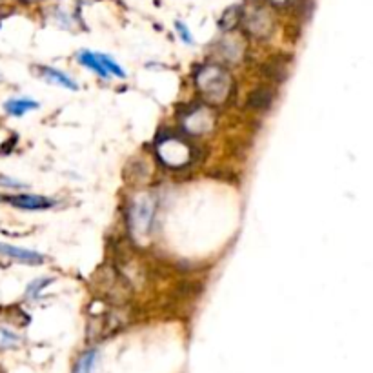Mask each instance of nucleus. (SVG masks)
Here are the masks:
<instances>
[{
	"label": "nucleus",
	"mask_w": 373,
	"mask_h": 373,
	"mask_svg": "<svg viewBox=\"0 0 373 373\" xmlns=\"http://www.w3.org/2000/svg\"><path fill=\"white\" fill-rule=\"evenodd\" d=\"M246 30L255 37H268L273 30V19L264 8H257L244 17Z\"/></svg>",
	"instance_id": "obj_4"
},
{
	"label": "nucleus",
	"mask_w": 373,
	"mask_h": 373,
	"mask_svg": "<svg viewBox=\"0 0 373 373\" xmlns=\"http://www.w3.org/2000/svg\"><path fill=\"white\" fill-rule=\"evenodd\" d=\"M51 282V279H48V277H42V279H37L33 280L30 286H28V291H26V295L30 297V299H35V297H39L40 291L44 290L46 286Z\"/></svg>",
	"instance_id": "obj_16"
},
{
	"label": "nucleus",
	"mask_w": 373,
	"mask_h": 373,
	"mask_svg": "<svg viewBox=\"0 0 373 373\" xmlns=\"http://www.w3.org/2000/svg\"><path fill=\"white\" fill-rule=\"evenodd\" d=\"M98 352L97 349H89L86 354H82L75 364L73 373H93L95 363H97Z\"/></svg>",
	"instance_id": "obj_12"
},
{
	"label": "nucleus",
	"mask_w": 373,
	"mask_h": 373,
	"mask_svg": "<svg viewBox=\"0 0 373 373\" xmlns=\"http://www.w3.org/2000/svg\"><path fill=\"white\" fill-rule=\"evenodd\" d=\"M271 2H273V4H277V6H284V4H288L290 0H271Z\"/></svg>",
	"instance_id": "obj_19"
},
{
	"label": "nucleus",
	"mask_w": 373,
	"mask_h": 373,
	"mask_svg": "<svg viewBox=\"0 0 373 373\" xmlns=\"http://www.w3.org/2000/svg\"><path fill=\"white\" fill-rule=\"evenodd\" d=\"M77 59H79L80 64L91 69L93 73L100 75V77H104V79H108V77H109V75L106 73V69L102 68V64L98 62L97 55L91 53V51H80L79 57H77Z\"/></svg>",
	"instance_id": "obj_11"
},
{
	"label": "nucleus",
	"mask_w": 373,
	"mask_h": 373,
	"mask_svg": "<svg viewBox=\"0 0 373 373\" xmlns=\"http://www.w3.org/2000/svg\"><path fill=\"white\" fill-rule=\"evenodd\" d=\"M37 108H39V102H35L33 98H10L4 104L6 113L11 117H24L26 113H30Z\"/></svg>",
	"instance_id": "obj_8"
},
{
	"label": "nucleus",
	"mask_w": 373,
	"mask_h": 373,
	"mask_svg": "<svg viewBox=\"0 0 373 373\" xmlns=\"http://www.w3.org/2000/svg\"><path fill=\"white\" fill-rule=\"evenodd\" d=\"M231 77L226 69L208 64L197 73V88L201 97L210 104H224L231 93Z\"/></svg>",
	"instance_id": "obj_1"
},
{
	"label": "nucleus",
	"mask_w": 373,
	"mask_h": 373,
	"mask_svg": "<svg viewBox=\"0 0 373 373\" xmlns=\"http://www.w3.org/2000/svg\"><path fill=\"white\" fill-rule=\"evenodd\" d=\"M20 344V337L11 329L0 326V349H13Z\"/></svg>",
	"instance_id": "obj_14"
},
{
	"label": "nucleus",
	"mask_w": 373,
	"mask_h": 373,
	"mask_svg": "<svg viewBox=\"0 0 373 373\" xmlns=\"http://www.w3.org/2000/svg\"><path fill=\"white\" fill-rule=\"evenodd\" d=\"M97 55L98 62L102 64V68L106 69V73L108 75H115V77H118V79H126V71H124L122 68H120V64H117L109 55L106 53H95Z\"/></svg>",
	"instance_id": "obj_13"
},
{
	"label": "nucleus",
	"mask_w": 373,
	"mask_h": 373,
	"mask_svg": "<svg viewBox=\"0 0 373 373\" xmlns=\"http://www.w3.org/2000/svg\"><path fill=\"white\" fill-rule=\"evenodd\" d=\"M222 48V55H224V59L231 60V62H237V60L241 59L242 51H244V46L239 39L235 37H230V39H224L221 42Z\"/></svg>",
	"instance_id": "obj_10"
},
{
	"label": "nucleus",
	"mask_w": 373,
	"mask_h": 373,
	"mask_svg": "<svg viewBox=\"0 0 373 373\" xmlns=\"http://www.w3.org/2000/svg\"><path fill=\"white\" fill-rule=\"evenodd\" d=\"M11 206L20 208V210H31V211H39V210H48V208L55 206V201L48 199V197L42 195H13L8 199Z\"/></svg>",
	"instance_id": "obj_7"
},
{
	"label": "nucleus",
	"mask_w": 373,
	"mask_h": 373,
	"mask_svg": "<svg viewBox=\"0 0 373 373\" xmlns=\"http://www.w3.org/2000/svg\"><path fill=\"white\" fill-rule=\"evenodd\" d=\"M0 257H8V259L20 262V264H30V266H39L44 262V255H40L33 250H24L19 246H11L0 242Z\"/></svg>",
	"instance_id": "obj_6"
},
{
	"label": "nucleus",
	"mask_w": 373,
	"mask_h": 373,
	"mask_svg": "<svg viewBox=\"0 0 373 373\" xmlns=\"http://www.w3.org/2000/svg\"><path fill=\"white\" fill-rule=\"evenodd\" d=\"M271 100V93L268 89H257L255 93H251L250 104L253 108H266Z\"/></svg>",
	"instance_id": "obj_15"
},
{
	"label": "nucleus",
	"mask_w": 373,
	"mask_h": 373,
	"mask_svg": "<svg viewBox=\"0 0 373 373\" xmlns=\"http://www.w3.org/2000/svg\"><path fill=\"white\" fill-rule=\"evenodd\" d=\"M157 202L152 193H140L135 197L129 206V226L135 235H149L155 222Z\"/></svg>",
	"instance_id": "obj_2"
},
{
	"label": "nucleus",
	"mask_w": 373,
	"mask_h": 373,
	"mask_svg": "<svg viewBox=\"0 0 373 373\" xmlns=\"http://www.w3.org/2000/svg\"><path fill=\"white\" fill-rule=\"evenodd\" d=\"M175 28H177V33H179V37H181L182 42H186V44L192 46L193 35H192V31L188 30V26L184 24V22H181V20H177V22H175Z\"/></svg>",
	"instance_id": "obj_17"
},
{
	"label": "nucleus",
	"mask_w": 373,
	"mask_h": 373,
	"mask_svg": "<svg viewBox=\"0 0 373 373\" xmlns=\"http://www.w3.org/2000/svg\"><path fill=\"white\" fill-rule=\"evenodd\" d=\"M213 122H215V118H213L210 109L197 108L186 115V118H184V128H186V131L192 133V135H204V133L211 131Z\"/></svg>",
	"instance_id": "obj_5"
},
{
	"label": "nucleus",
	"mask_w": 373,
	"mask_h": 373,
	"mask_svg": "<svg viewBox=\"0 0 373 373\" xmlns=\"http://www.w3.org/2000/svg\"><path fill=\"white\" fill-rule=\"evenodd\" d=\"M40 73H42V77H44L46 80L57 84V86H62V88H66V89H73V91L79 89V84L75 82V80L71 79V77H68L66 73L59 71V69L40 68Z\"/></svg>",
	"instance_id": "obj_9"
},
{
	"label": "nucleus",
	"mask_w": 373,
	"mask_h": 373,
	"mask_svg": "<svg viewBox=\"0 0 373 373\" xmlns=\"http://www.w3.org/2000/svg\"><path fill=\"white\" fill-rule=\"evenodd\" d=\"M158 158L172 170H181L188 166L193 158L192 146L179 137H167L163 138L157 146Z\"/></svg>",
	"instance_id": "obj_3"
},
{
	"label": "nucleus",
	"mask_w": 373,
	"mask_h": 373,
	"mask_svg": "<svg viewBox=\"0 0 373 373\" xmlns=\"http://www.w3.org/2000/svg\"><path fill=\"white\" fill-rule=\"evenodd\" d=\"M0 184H2V186H17V188H20L22 186V184H20V182H17V181H13V179H8V177H0Z\"/></svg>",
	"instance_id": "obj_18"
}]
</instances>
